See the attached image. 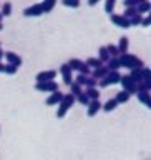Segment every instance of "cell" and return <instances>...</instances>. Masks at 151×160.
Masks as SVG:
<instances>
[{
	"mask_svg": "<svg viewBox=\"0 0 151 160\" xmlns=\"http://www.w3.org/2000/svg\"><path fill=\"white\" fill-rule=\"evenodd\" d=\"M141 78H143V82H151V70L148 67L141 68Z\"/></svg>",
	"mask_w": 151,
	"mask_h": 160,
	"instance_id": "cell-34",
	"label": "cell"
},
{
	"mask_svg": "<svg viewBox=\"0 0 151 160\" xmlns=\"http://www.w3.org/2000/svg\"><path fill=\"white\" fill-rule=\"evenodd\" d=\"M75 103V97L72 93H63V98H62V102L58 103V110H57V117L58 118H63L65 115H67V112L70 110V107Z\"/></svg>",
	"mask_w": 151,
	"mask_h": 160,
	"instance_id": "cell-2",
	"label": "cell"
},
{
	"mask_svg": "<svg viewBox=\"0 0 151 160\" xmlns=\"http://www.w3.org/2000/svg\"><path fill=\"white\" fill-rule=\"evenodd\" d=\"M3 57H5V60H7V63H12V65H15V67H20V65H22V57L17 55L15 52H5Z\"/></svg>",
	"mask_w": 151,
	"mask_h": 160,
	"instance_id": "cell-12",
	"label": "cell"
},
{
	"mask_svg": "<svg viewBox=\"0 0 151 160\" xmlns=\"http://www.w3.org/2000/svg\"><path fill=\"white\" fill-rule=\"evenodd\" d=\"M149 22H151V17H149V15H146V17L141 18V23H139V25H143V27H148Z\"/></svg>",
	"mask_w": 151,
	"mask_h": 160,
	"instance_id": "cell-39",
	"label": "cell"
},
{
	"mask_svg": "<svg viewBox=\"0 0 151 160\" xmlns=\"http://www.w3.org/2000/svg\"><path fill=\"white\" fill-rule=\"evenodd\" d=\"M85 63H87L88 67H93V68H98V67H101V65H105V63H103L98 57H90Z\"/></svg>",
	"mask_w": 151,
	"mask_h": 160,
	"instance_id": "cell-25",
	"label": "cell"
},
{
	"mask_svg": "<svg viewBox=\"0 0 151 160\" xmlns=\"http://www.w3.org/2000/svg\"><path fill=\"white\" fill-rule=\"evenodd\" d=\"M120 83H121L123 90H126L130 95L136 93V83H134L133 80H131V77H130V75H121V78H120Z\"/></svg>",
	"mask_w": 151,
	"mask_h": 160,
	"instance_id": "cell-7",
	"label": "cell"
},
{
	"mask_svg": "<svg viewBox=\"0 0 151 160\" xmlns=\"http://www.w3.org/2000/svg\"><path fill=\"white\" fill-rule=\"evenodd\" d=\"M35 90L43 93H52L55 90H58V83L55 80H48V82H37L35 83Z\"/></svg>",
	"mask_w": 151,
	"mask_h": 160,
	"instance_id": "cell-5",
	"label": "cell"
},
{
	"mask_svg": "<svg viewBox=\"0 0 151 160\" xmlns=\"http://www.w3.org/2000/svg\"><path fill=\"white\" fill-rule=\"evenodd\" d=\"M68 87H70V93H72L73 97H77L78 93H82V92H83V90H82L83 87H80V85H78V83H75V82H72V83L68 85Z\"/></svg>",
	"mask_w": 151,
	"mask_h": 160,
	"instance_id": "cell-28",
	"label": "cell"
},
{
	"mask_svg": "<svg viewBox=\"0 0 151 160\" xmlns=\"http://www.w3.org/2000/svg\"><path fill=\"white\" fill-rule=\"evenodd\" d=\"M0 72L5 73V63H2V62H0Z\"/></svg>",
	"mask_w": 151,
	"mask_h": 160,
	"instance_id": "cell-41",
	"label": "cell"
},
{
	"mask_svg": "<svg viewBox=\"0 0 151 160\" xmlns=\"http://www.w3.org/2000/svg\"><path fill=\"white\" fill-rule=\"evenodd\" d=\"M115 7H116V0H105V12L113 13Z\"/></svg>",
	"mask_w": 151,
	"mask_h": 160,
	"instance_id": "cell-30",
	"label": "cell"
},
{
	"mask_svg": "<svg viewBox=\"0 0 151 160\" xmlns=\"http://www.w3.org/2000/svg\"><path fill=\"white\" fill-rule=\"evenodd\" d=\"M0 13H2V17H10L12 15V3L5 2L0 5Z\"/></svg>",
	"mask_w": 151,
	"mask_h": 160,
	"instance_id": "cell-24",
	"label": "cell"
},
{
	"mask_svg": "<svg viewBox=\"0 0 151 160\" xmlns=\"http://www.w3.org/2000/svg\"><path fill=\"white\" fill-rule=\"evenodd\" d=\"M130 97H131V95H130L126 90H121V92H118L116 93V97H115V100H116L118 103H126L128 100H130Z\"/></svg>",
	"mask_w": 151,
	"mask_h": 160,
	"instance_id": "cell-23",
	"label": "cell"
},
{
	"mask_svg": "<svg viewBox=\"0 0 151 160\" xmlns=\"http://www.w3.org/2000/svg\"><path fill=\"white\" fill-rule=\"evenodd\" d=\"M136 7H125V12L121 13L123 17H126V18H131L133 15H136Z\"/></svg>",
	"mask_w": 151,
	"mask_h": 160,
	"instance_id": "cell-33",
	"label": "cell"
},
{
	"mask_svg": "<svg viewBox=\"0 0 151 160\" xmlns=\"http://www.w3.org/2000/svg\"><path fill=\"white\" fill-rule=\"evenodd\" d=\"M118 60H120V65L125 68H143L144 67V62L138 55H133V53H121L118 55Z\"/></svg>",
	"mask_w": 151,
	"mask_h": 160,
	"instance_id": "cell-1",
	"label": "cell"
},
{
	"mask_svg": "<svg viewBox=\"0 0 151 160\" xmlns=\"http://www.w3.org/2000/svg\"><path fill=\"white\" fill-rule=\"evenodd\" d=\"M120 78H121V73L118 70H108V73L105 75L103 78L98 80V85L101 88L108 87V85H115V83H120Z\"/></svg>",
	"mask_w": 151,
	"mask_h": 160,
	"instance_id": "cell-3",
	"label": "cell"
},
{
	"mask_svg": "<svg viewBox=\"0 0 151 160\" xmlns=\"http://www.w3.org/2000/svg\"><path fill=\"white\" fill-rule=\"evenodd\" d=\"M90 100H100V92L97 87H85V92H83Z\"/></svg>",
	"mask_w": 151,
	"mask_h": 160,
	"instance_id": "cell-15",
	"label": "cell"
},
{
	"mask_svg": "<svg viewBox=\"0 0 151 160\" xmlns=\"http://www.w3.org/2000/svg\"><path fill=\"white\" fill-rule=\"evenodd\" d=\"M75 100H77L78 103H82V105H88V102H90V98H88L83 92H82V93H78L77 97H75Z\"/></svg>",
	"mask_w": 151,
	"mask_h": 160,
	"instance_id": "cell-36",
	"label": "cell"
},
{
	"mask_svg": "<svg viewBox=\"0 0 151 160\" xmlns=\"http://www.w3.org/2000/svg\"><path fill=\"white\" fill-rule=\"evenodd\" d=\"M60 73H62V77H63V83L65 85H70V83L73 82V78H72V68H70L67 63H63L62 67H60Z\"/></svg>",
	"mask_w": 151,
	"mask_h": 160,
	"instance_id": "cell-13",
	"label": "cell"
},
{
	"mask_svg": "<svg viewBox=\"0 0 151 160\" xmlns=\"http://www.w3.org/2000/svg\"><path fill=\"white\" fill-rule=\"evenodd\" d=\"M141 18H143L141 13H136V15H133L131 18H128L130 20V27H138V25L141 23Z\"/></svg>",
	"mask_w": 151,
	"mask_h": 160,
	"instance_id": "cell-31",
	"label": "cell"
},
{
	"mask_svg": "<svg viewBox=\"0 0 151 160\" xmlns=\"http://www.w3.org/2000/svg\"><path fill=\"white\" fill-rule=\"evenodd\" d=\"M75 83H78L80 87H97L98 80H95L92 75H82V73H78L77 77H75Z\"/></svg>",
	"mask_w": 151,
	"mask_h": 160,
	"instance_id": "cell-6",
	"label": "cell"
},
{
	"mask_svg": "<svg viewBox=\"0 0 151 160\" xmlns=\"http://www.w3.org/2000/svg\"><path fill=\"white\" fill-rule=\"evenodd\" d=\"M62 3L65 5V7H72V8L80 7V0H62Z\"/></svg>",
	"mask_w": 151,
	"mask_h": 160,
	"instance_id": "cell-35",
	"label": "cell"
},
{
	"mask_svg": "<svg viewBox=\"0 0 151 160\" xmlns=\"http://www.w3.org/2000/svg\"><path fill=\"white\" fill-rule=\"evenodd\" d=\"M151 90V82H139L136 83V92H149Z\"/></svg>",
	"mask_w": 151,
	"mask_h": 160,
	"instance_id": "cell-29",
	"label": "cell"
},
{
	"mask_svg": "<svg viewBox=\"0 0 151 160\" xmlns=\"http://www.w3.org/2000/svg\"><path fill=\"white\" fill-rule=\"evenodd\" d=\"M128 47H130V38L128 37H121V38H120V43H118L120 55H121V53H128Z\"/></svg>",
	"mask_w": 151,
	"mask_h": 160,
	"instance_id": "cell-16",
	"label": "cell"
},
{
	"mask_svg": "<svg viewBox=\"0 0 151 160\" xmlns=\"http://www.w3.org/2000/svg\"><path fill=\"white\" fill-rule=\"evenodd\" d=\"M3 53H5V52H3L2 48H0V62H2V58H3Z\"/></svg>",
	"mask_w": 151,
	"mask_h": 160,
	"instance_id": "cell-42",
	"label": "cell"
},
{
	"mask_svg": "<svg viewBox=\"0 0 151 160\" xmlns=\"http://www.w3.org/2000/svg\"><path fill=\"white\" fill-rule=\"evenodd\" d=\"M57 70H43V72H38L35 80L37 82H48V80H55L57 78Z\"/></svg>",
	"mask_w": 151,
	"mask_h": 160,
	"instance_id": "cell-9",
	"label": "cell"
},
{
	"mask_svg": "<svg viewBox=\"0 0 151 160\" xmlns=\"http://www.w3.org/2000/svg\"><path fill=\"white\" fill-rule=\"evenodd\" d=\"M108 70H118L121 65H120V60H118V57H110V60L106 62V65H105Z\"/></svg>",
	"mask_w": 151,
	"mask_h": 160,
	"instance_id": "cell-21",
	"label": "cell"
},
{
	"mask_svg": "<svg viewBox=\"0 0 151 160\" xmlns=\"http://www.w3.org/2000/svg\"><path fill=\"white\" fill-rule=\"evenodd\" d=\"M98 58L101 60L103 63H106L108 60H110V53H108L106 47H100V50H98Z\"/></svg>",
	"mask_w": 151,
	"mask_h": 160,
	"instance_id": "cell-27",
	"label": "cell"
},
{
	"mask_svg": "<svg viewBox=\"0 0 151 160\" xmlns=\"http://www.w3.org/2000/svg\"><path fill=\"white\" fill-rule=\"evenodd\" d=\"M134 95H136V97H138V100H139V102H141V103L144 105V107H149V105H151L149 92H136Z\"/></svg>",
	"mask_w": 151,
	"mask_h": 160,
	"instance_id": "cell-17",
	"label": "cell"
},
{
	"mask_svg": "<svg viewBox=\"0 0 151 160\" xmlns=\"http://www.w3.org/2000/svg\"><path fill=\"white\" fill-rule=\"evenodd\" d=\"M17 70H18V67H15V65H12V63H5V73L15 75V73H17Z\"/></svg>",
	"mask_w": 151,
	"mask_h": 160,
	"instance_id": "cell-37",
	"label": "cell"
},
{
	"mask_svg": "<svg viewBox=\"0 0 151 160\" xmlns=\"http://www.w3.org/2000/svg\"><path fill=\"white\" fill-rule=\"evenodd\" d=\"M116 107H118V102L115 98H110L105 105H101V108L105 110V112H111V110H115Z\"/></svg>",
	"mask_w": 151,
	"mask_h": 160,
	"instance_id": "cell-26",
	"label": "cell"
},
{
	"mask_svg": "<svg viewBox=\"0 0 151 160\" xmlns=\"http://www.w3.org/2000/svg\"><path fill=\"white\" fill-rule=\"evenodd\" d=\"M110 20L120 28H130V20L121 13H110Z\"/></svg>",
	"mask_w": 151,
	"mask_h": 160,
	"instance_id": "cell-8",
	"label": "cell"
},
{
	"mask_svg": "<svg viewBox=\"0 0 151 160\" xmlns=\"http://www.w3.org/2000/svg\"><path fill=\"white\" fill-rule=\"evenodd\" d=\"M42 10H43V13H48V12H52V10L55 8V5H57V0H43L42 3Z\"/></svg>",
	"mask_w": 151,
	"mask_h": 160,
	"instance_id": "cell-19",
	"label": "cell"
},
{
	"mask_svg": "<svg viewBox=\"0 0 151 160\" xmlns=\"http://www.w3.org/2000/svg\"><path fill=\"white\" fill-rule=\"evenodd\" d=\"M106 73H108V68L105 67V65H101V67H98V68L93 70V72H92V77H93L95 80H100V78H103Z\"/></svg>",
	"mask_w": 151,
	"mask_h": 160,
	"instance_id": "cell-18",
	"label": "cell"
},
{
	"mask_svg": "<svg viewBox=\"0 0 151 160\" xmlns=\"http://www.w3.org/2000/svg\"><path fill=\"white\" fill-rule=\"evenodd\" d=\"M141 2H144V0H123V5L125 7H136Z\"/></svg>",
	"mask_w": 151,
	"mask_h": 160,
	"instance_id": "cell-38",
	"label": "cell"
},
{
	"mask_svg": "<svg viewBox=\"0 0 151 160\" xmlns=\"http://www.w3.org/2000/svg\"><path fill=\"white\" fill-rule=\"evenodd\" d=\"M67 65L72 68V72H73V70H77V72L82 73V75H90V67L83 62V60H80V58H70L67 62Z\"/></svg>",
	"mask_w": 151,
	"mask_h": 160,
	"instance_id": "cell-4",
	"label": "cell"
},
{
	"mask_svg": "<svg viewBox=\"0 0 151 160\" xmlns=\"http://www.w3.org/2000/svg\"><path fill=\"white\" fill-rule=\"evenodd\" d=\"M2 18H3V17H2V13H0V23H2Z\"/></svg>",
	"mask_w": 151,
	"mask_h": 160,
	"instance_id": "cell-43",
	"label": "cell"
},
{
	"mask_svg": "<svg viewBox=\"0 0 151 160\" xmlns=\"http://www.w3.org/2000/svg\"><path fill=\"white\" fill-rule=\"evenodd\" d=\"M87 107H88L87 115H88V117H95V115L101 110V103H100V100H90Z\"/></svg>",
	"mask_w": 151,
	"mask_h": 160,
	"instance_id": "cell-11",
	"label": "cell"
},
{
	"mask_svg": "<svg viewBox=\"0 0 151 160\" xmlns=\"http://www.w3.org/2000/svg\"><path fill=\"white\" fill-rule=\"evenodd\" d=\"M23 15H25V17H40V15H43L42 5H40V3L30 5V7H27L23 10Z\"/></svg>",
	"mask_w": 151,
	"mask_h": 160,
	"instance_id": "cell-10",
	"label": "cell"
},
{
	"mask_svg": "<svg viewBox=\"0 0 151 160\" xmlns=\"http://www.w3.org/2000/svg\"><path fill=\"white\" fill-rule=\"evenodd\" d=\"M62 98H63V93L60 92V90H55V92H52L48 95L47 105H58L60 102H62Z\"/></svg>",
	"mask_w": 151,
	"mask_h": 160,
	"instance_id": "cell-14",
	"label": "cell"
},
{
	"mask_svg": "<svg viewBox=\"0 0 151 160\" xmlns=\"http://www.w3.org/2000/svg\"><path fill=\"white\" fill-rule=\"evenodd\" d=\"M128 75L131 77V80H133L134 83L143 82V78H141V68H131V72H130Z\"/></svg>",
	"mask_w": 151,
	"mask_h": 160,
	"instance_id": "cell-22",
	"label": "cell"
},
{
	"mask_svg": "<svg viewBox=\"0 0 151 160\" xmlns=\"http://www.w3.org/2000/svg\"><path fill=\"white\" fill-rule=\"evenodd\" d=\"M98 2H100V0H88V5H90V7H95Z\"/></svg>",
	"mask_w": 151,
	"mask_h": 160,
	"instance_id": "cell-40",
	"label": "cell"
},
{
	"mask_svg": "<svg viewBox=\"0 0 151 160\" xmlns=\"http://www.w3.org/2000/svg\"><path fill=\"white\" fill-rule=\"evenodd\" d=\"M2 28H3V25H2V23H0V30H2Z\"/></svg>",
	"mask_w": 151,
	"mask_h": 160,
	"instance_id": "cell-44",
	"label": "cell"
},
{
	"mask_svg": "<svg viewBox=\"0 0 151 160\" xmlns=\"http://www.w3.org/2000/svg\"><path fill=\"white\" fill-rule=\"evenodd\" d=\"M151 10V3H149V0H144V2H141V3H138L136 5V12L138 13H148Z\"/></svg>",
	"mask_w": 151,
	"mask_h": 160,
	"instance_id": "cell-20",
	"label": "cell"
},
{
	"mask_svg": "<svg viewBox=\"0 0 151 160\" xmlns=\"http://www.w3.org/2000/svg\"><path fill=\"white\" fill-rule=\"evenodd\" d=\"M108 50V53H110V57H118L120 52H118V47L116 45H113V43H108V45H105Z\"/></svg>",
	"mask_w": 151,
	"mask_h": 160,
	"instance_id": "cell-32",
	"label": "cell"
}]
</instances>
